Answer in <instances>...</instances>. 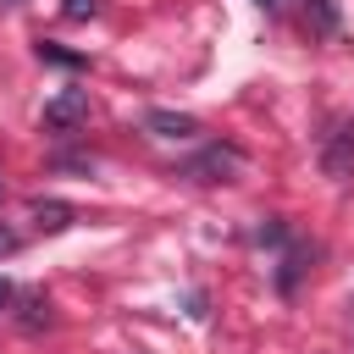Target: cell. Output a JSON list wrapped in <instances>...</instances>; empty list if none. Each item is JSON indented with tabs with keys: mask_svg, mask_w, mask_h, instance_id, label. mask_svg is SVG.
<instances>
[{
	"mask_svg": "<svg viewBox=\"0 0 354 354\" xmlns=\"http://www.w3.org/2000/svg\"><path fill=\"white\" fill-rule=\"evenodd\" d=\"M83 116H88V88H61V94L44 100V127L50 133H72Z\"/></svg>",
	"mask_w": 354,
	"mask_h": 354,
	"instance_id": "cell-1",
	"label": "cell"
},
{
	"mask_svg": "<svg viewBox=\"0 0 354 354\" xmlns=\"http://www.w3.org/2000/svg\"><path fill=\"white\" fill-rule=\"evenodd\" d=\"M144 127L155 138H171V144H194L199 138V122L194 116H177V111H144Z\"/></svg>",
	"mask_w": 354,
	"mask_h": 354,
	"instance_id": "cell-2",
	"label": "cell"
},
{
	"mask_svg": "<svg viewBox=\"0 0 354 354\" xmlns=\"http://www.w3.org/2000/svg\"><path fill=\"white\" fill-rule=\"evenodd\" d=\"M321 160H326V171H332V177H343V183L354 177V122H348V127H337V138L326 144V155H321Z\"/></svg>",
	"mask_w": 354,
	"mask_h": 354,
	"instance_id": "cell-3",
	"label": "cell"
},
{
	"mask_svg": "<svg viewBox=\"0 0 354 354\" xmlns=\"http://www.w3.org/2000/svg\"><path fill=\"white\" fill-rule=\"evenodd\" d=\"M72 221V205H55V199H39L33 205V227H44V232H61Z\"/></svg>",
	"mask_w": 354,
	"mask_h": 354,
	"instance_id": "cell-4",
	"label": "cell"
},
{
	"mask_svg": "<svg viewBox=\"0 0 354 354\" xmlns=\"http://www.w3.org/2000/svg\"><path fill=\"white\" fill-rule=\"evenodd\" d=\"M11 249H17V232H6V227H0V254H11Z\"/></svg>",
	"mask_w": 354,
	"mask_h": 354,
	"instance_id": "cell-5",
	"label": "cell"
},
{
	"mask_svg": "<svg viewBox=\"0 0 354 354\" xmlns=\"http://www.w3.org/2000/svg\"><path fill=\"white\" fill-rule=\"evenodd\" d=\"M66 11H72V17H83V11H94V0H72Z\"/></svg>",
	"mask_w": 354,
	"mask_h": 354,
	"instance_id": "cell-6",
	"label": "cell"
},
{
	"mask_svg": "<svg viewBox=\"0 0 354 354\" xmlns=\"http://www.w3.org/2000/svg\"><path fill=\"white\" fill-rule=\"evenodd\" d=\"M260 6H277V0H260Z\"/></svg>",
	"mask_w": 354,
	"mask_h": 354,
	"instance_id": "cell-7",
	"label": "cell"
},
{
	"mask_svg": "<svg viewBox=\"0 0 354 354\" xmlns=\"http://www.w3.org/2000/svg\"><path fill=\"white\" fill-rule=\"evenodd\" d=\"M0 194H6V183H0Z\"/></svg>",
	"mask_w": 354,
	"mask_h": 354,
	"instance_id": "cell-8",
	"label": "cell"
},
{
	"mask_svg": "<svg viewBox=\"0 0 354 354\" xmlns=\"http://www.w3.org/2000/svg\"><path fill=\"white\" fill-rule=\"evenodd\" d=\"M6 6H17V0H6Z\"/></svg>",
	"mask_w": 354,
	"mask_h": 354,
	"instance_id": "cell-9",
	"label": "cell"
}]
</instances>
